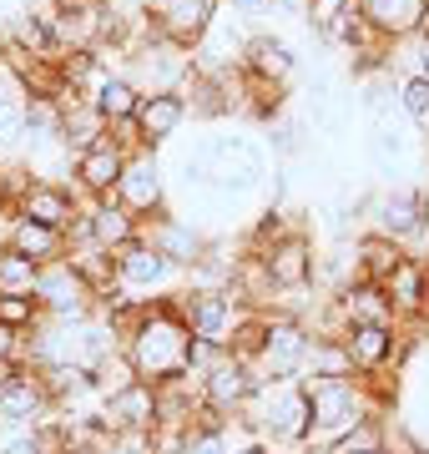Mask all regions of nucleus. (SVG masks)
Listing matches in <instances>:
<instances>
[{
    "label": "nucleus",
    "mask_w": 429,
    "mask_h": 454,
    "mask_svg": "<svg viewBox=\"0 0 429 454\" xmlns=\"http://www.w3.org/2000/svg\"><path fill=\"white\" fill-rule=\"evenodd\" d=\"M121 348L132 358L136 379H152V384H172V379L198 369V358H202V343H198V333L187 328V318H182L177 293L147 298L142 313H136V324L127 328Z\"/></svg>",
    "instance_id": "f257e3e1"
},
{
    "label": "nucleus",
    "mask_w": 429,
    "mask_h": 454,
    "mask_svg": "<svg viewBox=\"0 0 429 454\" xmlns=\"http://www.w3.org/2000/svg\"><path fill=\"white\" fill-rule=\"evenodd\" d=\"M238 419L248 424L258 439L283 444V450H303L314 439V399L303 379H263V389Z\"/></svg>",
    "instance_id": "f03ea898"
},
{
    "label": "nucleus",
    "mask_w": 429,
    "mask_h": 454,
    "mask_svg": "<svg viewBox=\"0 0 429 454\" xmlns=\"http://www.w3.org/2000/svg\"><path fill=\"white\" fill-rule=\"evenodd\" d=\"M308 384V399H314V454L329 450L333 439L354 429L369 414H384L379 394L369 384V373H344V379H303Z\"/></svg>",
    "instance_id": "7ed1b4c3"
},
{
    "label": "nucleus",
    "mask_w": 429,
    "mask_h": 454,
    "mask_svg": "<svg viewBox=\"0 0 429 454\" xmlns=\"http://www.w3.org/2000/svg\"><path fill=\"white\" fill-rule=\"evenodd\" d=\"M177 303H182L187 328H192L198 343H207V348H228L232 328L243 324V313H248V303H243L228 283H187V288L177 293Z\"/></svg>",
    "instance_id": "20e7f679"
},
{
    "label": "nucleus",
    "mask_w": 429,
    "mask_h": 454,
    "mask_svg": "<svg viewBox=\"0 0 429 454\" xmlns=\"http://www.w3.org/2000/svg\"><path fill=\"white\" fill-rule=\"evenodd\" d=\"M116 273H121V288L147 303V298H162V293H182L187 278H192V268H182L172 253H162V247L142 232L136 243H127L116 253Z\"/></svg>",
    "instance_id": "39448f33"
},
{
    "label": "nucleus",
    "mask_w": 429,
    "mask_h": 454,
    "mask_svg": "<svg viewBox=\"0 0 429 454\" xmlns=\"http://www.w3.org/2000/svg\"><path fill=\"white\" fill-rule=\"evenodd\" d=\"M136 146V131L132 121L127 127H112V137L97 146H86V152H76L71 157V187L86 197V202H97V197H112L116 182H121V172H127V157H132Z\"/></svg>",
    "instance_id": "423d86ee"
},
{
    "label": "nucleus",
    "mask_w": 429,
    "mask_h": 454,
    "mask_svg": "<svg viewBox=\"0 0 429 454\" xmlns=\"http://www.w3.org/2000/svg\"><path fill=\"white\" fill-rule=\"evenodd\" d=\"M308 348H314V328L303 324L298 313H268L263 348L253 358V369L263 373V379H303Z\"/></svg>",
    "instance_id": "0eeeda50"
},
{
    "label": "nucleus",
    "mask_w": 429,
    "mask_h": 454,
    "mask_svg": "<svg viewBox=\"0 0 429 454\" xmlns=\"http://www.w3.org/2000/svg\"><path fill=\"white\" fill-rule=\"evenodd\" d=\"M198 373L207 384V404L217 414H228V419H238L258 399V389H263V373L253 369L248 358H238L232 348H207V364Z\"/></svg>",
    "instance_id": "6e6552de"
},
{
    "label": "nucleus",
    "mask_w": 429,
    "mask_h": 454,
    "mask_svg": "<svg viewBox=\"0 0 429 454\" xmlns=\"http://www.w3.org/2000/svg\"><path fill=\"white\" fill-rule=\"evenodd\" d=\"M112 197L121 207H132L142 223L172 207V187H167V167H162V157H157V146H132L127 172H121Z\"/></svg>",
    "instance_id": "1a4fd4ad"
},
{
    "label": "nucleus",
    "mask_w": 429,
    "mask_h": 454,
    "mask_svg": "<svg viewBox=\"0 0 429 454\" xmlns=\"http://www.w3.org/2000/svg\"><path fill=\"white\" fill-rule=\"evenodd\" d=\"M35 298H41L46 318H66V324H76V318H91V313H97V288L76 273V262H71V258L41 262Z\"/></svg>",
    "instance_id": "9d476101"
},
{
    "label": "nucleus",
    "mask_w": 429,
    "mask_h": 454,
    "mask_svg": "<svg viewBox=\"0 0 429 454\" xmlns=\"http://www.w3.org/2000/svg\"><path fill=\"white\" fill-rule=\"evenodd\" d=\"M363 227H369V232H384V238H394V243L410 247L414 238L429 227L419 187H384V192L363 197Z\"/></svg>",
    "instance_id": "9b49d317"
},
{
    "label": "nucleus",
    "mask_w": 429,
    "mask_h": 454,
    "mask_svg": "<svg viewBox=\"0 0 429 454\" xmlns=\"http://www.w3.org/2000/svg\"><path fill=\"white\" fill-rule=\"evenodd\" d=\"M258 258H263V268H268L273 293H303L318 278V247H314V238H308L303 227L273 238L268 247H258Z\"/></svg>",
    "instance_id": "f8f14e48"
},
{
    "label": "nucleus",
    "mask_w": 429,
    "mask_h": 454,
    "mask_svg": "<svg viewBox=\"0 0 429 454\" xmlns=\"http://www.w3.org/2000/svg\"><path fill=\"white\" fill-rule=\"evenodd\" d=\"M51 414H56V399L46 394V384H41L35 364L20 373V379H11V384L0 389V434H16V429H41Z\"/></svg>",
    "instance_id": "ddd939ff"
},
{
    "label": "nucleus",
    "mask_w": 429,
    "mask_h": 454,
    "mask_svg": "<svg viewBox=\"0 0 429 454\" xmlns=\"http://www.w3.org/2000/svg\"><path fill=\"white\" fill-rule=\"evenodd\" d=\"M97 414L106 419L112 434H127V429H157V419H162V394H157L152 379H132V384H121L116 394H106Z\"/></svg>",
    "instance_id": "4468645a"
},
{
    "label": "nucleus",
    "mask_w": 429,
    "mask_h": 454,
    "mask_svg": "<svg viewBox=\"0 0 429 454\" xmlns=\"http://www.w3.org/2000/svg\"><path fill=\"white\" fill-rule=\"evenodd\" d=\"M187 116H192V106H187L182 91H147L142 106H136V116H132L136 146H157V152H162V146L182 131Z\"/></svg>",
    "instance_id": "2eb2a0df"
},
{
    "label": "nucleus",
    "mask_w": 429,
    "mask_h": 454,
    "mask_svg": "<svg viewBox=\"0 0 429 454\" xmlns=\"http://www.w3.org/2000/svg\"><path fill=\"white\" fill-rule=\"evenodd\" d=\"M16 212L20 217H35V223H51V227H71L86 212V202H82L76 187H61V182H51V177H35L31 187L20 192ZM16 212H11V217H16Z\"/></svg>",
    "instance_id": "dca6fc26"
},
{
    "label": "nucleus",
    "mask_w": 429,
    "mask_h": 454,
    "mask_svg": "<svg viewBox=\"0 0 429 454\" xmlns=\"http://www.w3.org/2000/svg\"><path fill=\"white\" fill-rule=\"evenodd\" d=\"M243 71H253V76H263V82H278L288 86L298 71V51L288 35L278 31H258L248 35V51H243Z\"/></svg>",
    "instance_id": "f3484780"
},
{
    "label": "nucleus",
    "mask_w": 429,
    "mask_h": 454,
    "mask_svg": "<svg viewBox=\"0 0 429 454\" xmlns=\"http://www.w3.org/2000/svg\"><path fill=\"white\" fill-rule=\"evenodd\" d=\"M86 217H91V238H97L101 247H112V253H121L127 243H136V238L147 232V223H142L132 207H121L116 197H97V202H86Z\"/></svg>",
    "instance_id": "a211bd4d"
},
{
    "label": "nucleus",
    "mask_w": 429,
    "mask_h": 454,
    "mask_svg": "<svg viewBox=\"0 0 429 454\" xmlns=\"http://www.w3.org/2000/svg\"><path fill=\"white\" fill-rule=\"evenodd\" d=\"M5 243L20 247V253H26V258H35V262H56V258H66V253H71L66 227L35 223V217H20V212L5 223Z\"/></svg>",
    "instance_id": "6ab92c4d"
},
{
    "label": "nucleus",
    "mask_w": 429,
    "mask_h": 454,
    "mask_svg": "<svg viewBox=\"0 0 429 454\" xmlns=\"http://www.w3.org/2000/svg\"><path fill=\"white\" fill-rule=\"evenodd\" d=\"M399 324H354L344 333L348 354H354V369L359 373H389V354H394Z\"/></svg>",
    "instance_id": "aec40b11"
},
{
    "label": "nucleus",
    "mask_w": 429,
    "mask_h": 454,
    "mask_svg": "<svg viewBox=\"0 0 429 454\" xmlns=\"http://www.w3.org/2000/svg\"><path fill=\"white\" fill-rule=\"evenodd\" d=\"M142 97H147V91H142L127 71H106V76L91 86V97H86V101H91L112 127H127V121L136 116V106H142Z\"/></svg>",
    "instance_id": "412c9836"
},
{
    "label": "nucleus",
    "mask_w": 429,
    "mask_h": 454,
    "mask_svg": "<svg viewBox=\"0 0 429 454\" xmlns=\"http://www.w3.org/2000/svg\"><path fill=\"white\" fill-rule=\"evenodd\" d=\"M404 258H410V247L394 243V238H384V232H369V227H363L359 238H354V278L384 283Z\"/></svg>",
    "instance_id": "4be33fe9"
},
{
    "label": "nucleus",
    "mask_w": 429,
    "mask_h": 454,
    "mask_svg": "<svg viewBox=\"0 0 429 454\" xmlns=\"http://www.w3.org/2000/svg\"><path fill=\"white\" fill-rule=\"evenodd\" d=\"M384 288H389V298H394L399 318H425V303H429V262L410 253L394 273L384 278Z\"/></svg>",
    "instance_id": "5701e85b"
},
{
    "label": "nucleus",
    "mask_w": 429,
    "mask_h": 454,
    "mask_svg": "<svg viewBox=\"0 0 429 454\" xmlns=\"http://www.w3.org/2000/svg\"><path fill=\"white\" fill-rule=\"evenodd\" d=\"M363 16H369V26L384 35V41H410L414 31H419V16H425L429 0H359Z\"/></svg>",
    "instance_id": "b1692460"
},
{
    "label": "nucleus",
    "mask_w": 429,
    "mask_h": 454,
    "mask_svg": "<svg viewBox=\"0 0 429 454\" xmlns=\"http://www.w3.org/2000/svg\"><path fill=\"white\" fill-rule=\"evenodd\" d=\"M318 454H389V414H369Z\"/></svg>",
    "instance_id": "393cba45"
},
{
    "label": "nucleus",
    "mask_w": 429,
    "mask_h": 454,
    "mask_svg": "<svg viewBox=\"0 0 429 454\" xmlns=\"http://www.w3.org/2000/svg\"><path fill=\"white\" fill-rule=\"evenodd\" d=\"M344 373H359L354 369L348 343L333 339V333H314V348H308V369H303V379H344Z\"/></svg>",
    "instance_id": "a878e982"
},
{
    "label": "nucleus",
    "mask_w": 429,
    "mask_h": 454,
    "mask_svg": "<svg viewBox=\"0 0 429 454\" xmlns=\"http://www.w3.org/2000/svg\"><path fill=\"white\" fill-rule=\"evenodd\" d=\"M35 278H41V262L26 258L20 247L0 243V293H35Z\"/></svg>",
    "instance_id": "bb28decb"
},
{
    "label": "nucleus",
    "mask_w": 429,
    "mask_h": 454,
    "mask_svg": "<svg viewBox=\"0 0 429 454\" xmlns=\"http://www.w3.org/2000/svg\"><path fill=\"white\" fill-rule=\"evenodd\" d=\"M0 324L20 328V333L31 339L35 328L46 324V309H41V298H35V293H0Z\"/></svg>",
    "instance_id": "cd10ccee"
},
{
    "label": "nucleus",
    "mask_w": 429,
    "mask_h": 454,
    "mask_svg": "<svg viewBox=\"0 0 429 454\" xmlns=\"http://www.w3.org/2000/svg\"><path fill=\"white\" fill-rule=\"evenodd\" d=\"M399 106H404L410 121L429 127V76H419V71H399Z\"/></svg>",
    "instance_id": "c85d7f7f"
},
{
    "label": "nucleus",
    "mask_w": 429,
    "mask_h": 454,
    "mask_svg": "<svg viewBox=\"0 0 429 454\" xmlns=\"http://www.w3.org/2000/svg\"><path fill=\"white\" fill-rule=\"evenodd\" d=\"M26 142V97H0V152Z\"/></svg>",
    "instance_id": "c756f323"
},
{
    "label": "nucleus",
    "mask_w": 429,
    "mask_h": 454,
    "mask_svg": "<svg viewBox=\"0 0 429 454\" xmlns=\"http://www.w3.org/2000/svg\"><path fill=\"white\" fill-rule=\"evenodd\" d=\"M399 46H404V56H394V66L429 76V35H410V41H399Z\"/></svg>",
    "instance_id": "7c9ffc66"
},
{
    "label": "nucleus",
    "mask_w": 429,
    "mask_h": 454,
    "mask_svg": "<svg viewBox=\"0 0 429 454\" xmlns=\"http://www.w3.org/2000/svg\"><path fill=\"white\" fill-rule=\"evenodd\" d=\"M0 358H26V333L11 324H0Z\"/></svg>",
    "instance_id": "2f4dec72"
},
{
    "label": "nucleus",
    "mask_w": 429,
    "mask_h": 454,
    "mask_svg": "<svg viewBox=\"0 0 429 454\" xmlns=\"http://www.w3.org/2000/svg\"><path fill=\"white\" fill-rule=\"evenodd\" d=\"M26 369H31V358H0V389H5L11 379H20Z\"/></svg>",
    "instance_id": "473e14b6"
},
{
    "label": "nucleus",
    "mask_w": 429,
    "mask_h": 454,
    "mask_svg": "<svg viewBox=\"0 0 429 454\" xmlns=\"http://www.w3.org/2000/svg\"><path fill=\"white\" fill-rule=\"evenodd\" d=\"M228 5H232V11H238L243 20H253V16H263V11L273 5V0H228Z\"/></svg>",
    "instance_id": "72a5a7b5"
},
{
    "label": "nucleus",
    "mask_w": 429,
    "mask_h": 454,
    "mask_svg": "<svg viewBox=\"0 0 429 454\" xmlns=\"http://www.w3.org/2000/svg\"><path fill=\"white\" fill-rule=\"evenodd\" d=\"M232 454H268L263 439H248V444H232Z\"/></svg>",
    "instance_id": "f704fd0d"
},
{
    "label": "nucleus",
    "mask_w": 429,
    "mask_h": 454,
    "mask_svg": "<svg viewBox=\"0 0 429 454\" xmlns=\"http://www.w3.org/2000/svg\"><path fill=\"white\" fill-rule=\"evenodd\" d=\"M414 35H429V5H425V16H419V31Z\"/></svg>",
    "instance_id": "c9c22d12"
},
{
    "label": "nucleus",
    "mask_w": 429,
    "mask_h": 454,
    "mask_svg": "<svg viewBox=\"0 0 429 454\" xmlns=\"http://www.w3.org/2000/svg\"><path fill=\"white\" fill-rule=\"evenodd\" d=\"M419 197H425V217H429V177L419 182Z\"/></svg>",
    "instance_id": "e433bc0d"
},
{
    "label": "nucleus",
    "mask_w": 429,
    "mask_h": 454,
    "mask_svg": "<svg viewBox=\"0 0 429 454\" xmlns=\"http://www.w3.org/2000/svg\"><path fill=\"white\" fill-rule=\"evenodd\" d=\"M136 5H142V11H157V5H167V0H136Z\"/></svg>",
    "instance_id": "4c0bfd02"
},
{
    "label": "nucleus",
    "mask_w": 429,
    "mask_h": 454,
    "mask_svg": "<svg viewBox=\"0 0 429 454\" xmlns=\"http://www.w3.org/2000/svg\"><path fill=\"white\" fill-rule=\"evenodd\" d=\"M0 223H11V207H5V202H0Z\"/></svg>",
    "instance_id": "58836bf2"
},
{
    "label": "nucleus",
    "mask_w": 429,
    "mask_h": 454,
    "mask_svg": "<svg viewBox=\"0 0 429 454\" xmlns=\"http://www.w3.org/2000/svg\"><path fill=\"white\" fill-rule=\"evenodd\" d=\"M425 324H429V303H425Z\"/></svg>",
    "instance_id": "ea45409f"
},
{
    "label": "nucleus",
    "mask_w": 429,
    "mask_h": 454,
    "mask_svg": "<svg viewBox=\"0 0 429 454\" xmlns=\"http://www.w3.org/2000/svg\"><path fill=\"white\" fill-rule=\"evenodd\" d=\"M425 454H429V450H425Z\"/></svg>",
    "instance_id": "a19ab883"
},
{
    "label": "nucleus",
    "mask_w": 429,
    "mask_h": 454,
    "mask_svg": "<svg viewBox=\"0 0 429 454\" xmlns=\"http://www.w3.org/2000/svg\"><path fill=\"white\" fill-rule=\"evenodd\" d=\"M425 262H429V258H425Z\"/></svg>",
    "instance_id": "79ce46f5"
}]
</instances>
